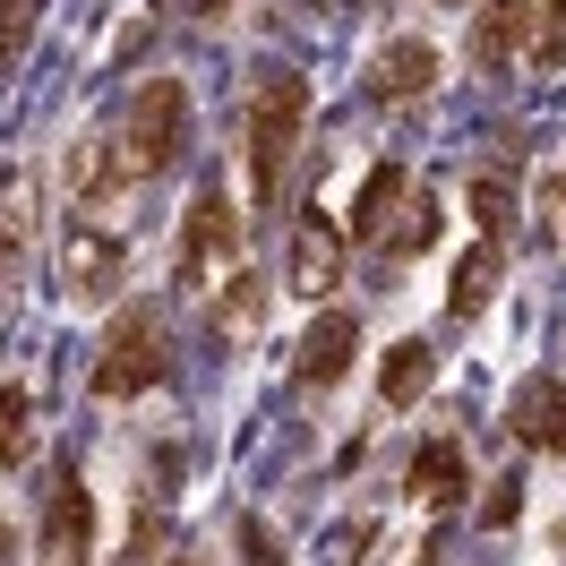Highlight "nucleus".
Segmentation results:
<instances>
[{"instance_id": "nucleus-25", "label": "nucleus", "mask_w": 566, "mask_h": 566, "mask_svg": "<svg viewBox=\"0 0 566 566\" xmlns=\"http://www.w3.org/2000/svg\"><path fill=\"white\" fill-rule=\"evenodd\" d=\"M9 558H18V532H9V524H0V566H9Z\"/></svg>"}, {"instance_id": "nucleus-4", "label": "nucleus", "mask_w": 566, "mask_h": 566, "mask_svg": "<svg viewBox=\"0 0 566 566\" xmlns=\"http://www.w3.org/2000/svg\"><path fill=\"white\" fill-rule=\"evenodd\" d=\"M120 283H129V241H120L95 207H77L70 214V241H61V292L95 310V301H112Z\"/></svg>"}, {"instance_id": "nucleus-22", "label": "nucleus", "mask_w": 566, "mask_h": 566, "mask_svg": "<svg viewBox=\"0 0 566 566\" xmlns=\"http://www.w3.org/2000/svg\"><path fill=\"white\" fill-rule=\"evenodd\" d=\"M241 558H249V566H283V549H275V532L258 524V515H241Z\"/></svg>"}, {"instance_id": "nucleus-5", "label": "nucleus", "mask_w": 566, "mask_h": 566, "mask_svg": "<svg viewBox=\"0 0 566 566\" xmlns=\"http://www.w3.org/2000/svg\"><path fill=\"white\" fill-rule=\"evenodd\" d=\"M232 249H241V207H232L223 189H198L189 214H180V258H172L180 292H207V266L232 258Z\"/></svg>"}, {"instance_id": "nucleus-18", "label": "nucleus", "mask_w": 566, "mask_h": 566, "mask_svg": "<svg viewBox=\"0 0 566 566\" xmlns=\"http://www.w3.org/2000/svg\"><path fill=\"white\" fill-rule=\"evenodd\" d=\"M27 455H35V403H27V387H0V463Z\"/></svg>"}, {"instance_id": "nucleus-20", "label": "nucleus", "mask_w": 566, "mask_h": 566, "mask_svg": "<svg viewBox=\"0 0 566 566\" xmlns=\"http://www.w3.org/2000/svg\"><path fill=\"white\" fill-rule=\"evenodd\" d=\"M258 310H266V283H258V275H232V292H223V326H249Z\"/></svg>"}, {"instance_id": "nucleus-3", "label": "nucleus", "mask_w": 566, "mask_h": 566, "mask_svg": "<svg viewBox=\"0 0 566 566\" xmlns=\"http://www.w3.org/2000/svg\"><path fill=\"white\" fill-rule=\"evenodd\" d=\"M164 369H172V335H164V318H155V310H120L112 335H104V353H95V369H86V387L104 395V403H129V395H146Z\"/></svg>"}, {"instance_id": "nucleus-15", "label": "nucleus", "mask_w": 566, "mask_h": 566, "mask_svg": "<svg viewBox=\"0 0 566 566\" xmlns=\"http://www.w3.org/2000/svg\"><path fill=\"white\" fill-rule=\"evenodd\" d=\"M438 232H447V214H438V198H429V189H403V207H395V223H387V258L403 266V258H421V249H438Z\"/></svg>"}, {"instance_id": "nucleus-24", "label": "nucleus", "mask_w": 566, "mask_h": 566, "mask_svg": "<svg viewBox=\"0 0 566 566\" xmlns=\"http://www.w3.org/2000/svg\"><path fill=\"white\" fill-rule=\"evenodd\" d=\"M541 223H549V241H566V180L558 172L541 180Z\"/></svg>"}, {"instance_id": "nucleus-19", "label": "nucleus", "mask_w": 566, "mask_h": 566, "mask_svg": "<svg viewBox=\"0 0 566 566\" xmlns=\"http://www.w3.org/2000/svg\"><path fill=\"white\" fill-rule=\"evenodd\" d=\"M532 61L541 70L566 61V0H532Z\"/></svg>"}, {"instance_id": "nucleus-9", "label": "nucleus", "mask_w": 566, "mask_h": 566, "mask_svg": "<svg viewBox=\"0 0 566 566\" xmlns=\"http://www.w3.org/2000/svg\"><path fill=\"white\" fill-rule=\"evenodd\" d=\"M353 353H360V318L353 310H326V318L301 335V360H292V369H301V387H335V378L353 369Z\"/></svg>"}, {"instance_id": "nucleus-12", "label": "nucleus", "mask_w": 566, "mask_h": 566, "mask_svg": "<svg viewBox=\"0 0 566 566\" xmlns=\"http://www.w3.org/2000/svg\"><path fill=\"white\" fill-rule=\"evenodd\" d=\"M524 27H532V0H490L481 18H472V70H506L515 52H524Z\"/></svg>"}, {"instance_id": "nucleus-2", "label": "nucleus", "mask_w": 566, "mask_h": 566, "mask_svg": "<svg viewBox=\"0 0 566 566\" xmlns=\"http://www.w3.org/2000/svg\"><path fill=\"white\" fill-rule=\"evenodd\" d=\"M180 146H189V86L180 77H146L138 95H129V129H120V180H155L164 164H180Z\"/></svg>"}, {"instance_id": "nucleus-13", "label": "nucleus", "mask_w": 566, "mask_h": 566, "mask_svg": "<svg viewBox=\"0 0 566 566\" xmlns=\"http://www.w3.org/2000/svg\"><path fill=\"white\" fill-rule=\"evenodd\" d=\"M497 283H506V241H481V249H463L455 283H447V310H455V318H481V310L497 301Z\"/></svg>"}, {"instance_id": "nucleus-1", "label": "nucleus", "mask_w": 566, "mask_h": 566, "mask_svg": "<svg viewBox=\"0 0 566 566\" xmlns=\"http://www.w3.org/2000/svg\"><path fill=\"white\" fill-rule=\"evenodd\" d=\"M301 120H310V77L275 70L258 95H249V198L258 207H275L283 198V164H292V138H301Z\"/></svg>"}, {"instance_id": "nucleus-16", "label": "nucleus", "mask_w": 566, "mask_h": 566, "mask_svg": "<svg viewBox=\"0 0 566 566\" xmlns=\"http://www.w3.org/2000/svg\"><path fill=\"white\" fill-rule=\"evenodd\" d=\"M429 378H438V353H429L421 335H403V344L378 360V395H387V403H421Z\"/></svg>"}, {"instance_id": "nucleus-27", "label": "nucleus", "mask_w": 566, "mask_h": 566, "mask_svg": "<svg viewBox=\"0 0 566 566\" xmlns=\"http://www.w3.org/2000/svg\"><path fill=\"white\" fill-rule=\"evenodd\" d=\"M172 566H198V558H172Z\"/></svg>"}, {"instance_id": "nucleus-14", "label": "nucleus", "mask_w": 566, "mask_h": 566, "mask_svg": "<svg viewBox=\"0 0 566 566\" xmlns=\"http://www.w3.org/2000/svg\"><path fill=\"white\" fill-rule=\"evenodd\" d=\"M403 189H412V172H403V164H378V172L360 180V198H353V241H387Z\"/></svg>"}, {"instance_id": "nucleus-8", "label": "nucleus", "mask_w": 566, "mask_h": 566, "mask_svg": "<svg viewBox=\"0 0 566 566\" xmlns=\"http://www.w3.org/2000/svg\"><path fill=\"white\" fill-rule=\"evenodd\" d=\"M506 429L524 447H541V455H566V387L558 378H524L515 403H506Z\"/></svg>"}, {"instance_id": "nucleus-7", "label": "nucleus", "mask_w": 566, "mask_h": 566, "mask_svg": "<svg viewBox=\"0 0 566 566\" xmlns=\"http://www.w3.org/2000/svg\"><path fill=\"white\" fill-rule=\"evenodd\" d=\"M86 549H95V490L77 481V463H61L43 497V566H86Z\"/></svg>"}, {"instance_id": "nucleus-10", "label": "nucleus", "mask_w": 566, "mask_h": 566, "mask_svg": "<svg viewBox=\"0 0 566 566\" xmlns=\"http://www.w3.org/2000/svg\"><path fill=\"white\" fill-rule=\"evenodd\" d=\"M429 86H438V52H429L421 35L387 43V52L369 61V95H378V104H412V95H429Z\"/></svg>"}, {"instance_id": "nucleus-11", "label": "nucleus", "mask_w": 566, "mask_h": 566, "mask_svg": "<svg viewBox=\"0 0 566 566\" xmlns=\"http://www.w3.org/2000/svg\"><path fill=\"white\" fill-rule=\"evenodd\" d=\"M403 490L421 497V506H463V490H472V463H463V447L455 438H429L421 455H412V472H403Z\"/></svg>"}, {"instance_id": "nucleus-6", "label": "nucleus", "mask_w": 566, "mask_h": 566, "mask_svg": "<svg viewBox=\"0 0 566 566\" xmlns=\"http://www.w3.org/2000/svg\"><path fill=\"white\" fill-rule=\"evenodd\" d=\"M344 266H353V232H344L326 207H310L301 223H292V292L326 301V292L344 283Z\"/></svg>"}, {"instance_id": "nucleus-17", "label": "nucleus", "mask_w": 566, "mask_h": 566, "mask_svg": "<svg viewBox=\"0 0 566 566\" xmlns=\"http://www.w3.org/2000/svg\"><path fill=\"white\" fill-rule=\"evenodd\" d=\"M472 223H481V241H506V232H515V172H506V164H481V172H472Z\"/></svg>"}, {"instance_id": "nucleus-26", "label": "nucleus", "mask_w": 566, "mask_h": 566, "mask_svg": "<svg viewBox=\"0 0 566 566\" xmlns=\"http://www.w3.org/2000/svg\"><path fill=\"white\" fill-rule=\"evenodd\" d=\"M180 9H198V18H214V9H232V0H180Z\"/></svg>"}, {"instance_id": "nucleus-23", "label": "nucleus", "mask_w": 566, "mask_h": 566, "mask_svg": "<svg viewBox=\"0 0 566 566\" xmlns=\"http://www.w3.org/2000/svg\"><path fill=\"white\" fill-rule=\"evenodd\" d=\"M515 506H524V481H515V472H497V481H490V506H481V515H490V524H515Z\"/></svg>"}, {"instance_id": "nucleus-21", "label": "nucleus", "mask_w": 566, "mask_h": 566, "mask_svg": "<svg viewBox=\"0 0 566 566\" xmlns=\"http://www.w3.org/2000/svg\"><path fill=\"white\" fill-rule=\"evenodd\" d=\"M35 9L43 0H0V52H18V43L35 35Z\"/></svg>"}]
</instances>
